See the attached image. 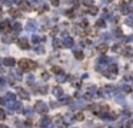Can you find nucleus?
<instances>
[{"label":"nucleus","instance_id":"f03ea898","mask_svg":"<svg viewBox=\"0 0 133 128\" xmlns=\"http://www.w3.org/2000/svg\"><path fill=\"white\" fill-rule=\"evenodd\" d=\"M34 108H36L37 113H43V114H46V113H47V107H46V104L42 103V101H37L36 105H34Z\"/></svg>","mask_w":133,"mask_h":128},{"label":"nucleus","instance_id":"f257e3e1","mask_svg":"<svg viewBox=\"0 0 133 128\" xmlns=\"http://www.w3.org/2000/svg\"><path fill=\"white\" fill-rule=\"evenodd\" d=\"M19 67L22 68V70H33V68H36V64H34L33 61H30V60L23 58V60L19 61Z\"/></svg>","mask_w":133,"mask_h":128},{"label":"nucleus","instance_id":"393cba45","mask_svg":"<svg viewBox=\"0 0 133 128\" xmlns=\"http://www.w3.org/2000/svg\"><path fill=\"white\" fill-rule=\"evenodd\" d=\"M119 50H120V46H119V44H115V46H113V51H119Z\"/></svg>","mask_w":133,"mask_h":128},{"label":"nucleus","instance_id":"4be33fe9","mask_svg":"<svg viewBox=\"0 0 133 128\" xmlns=\"http://www.w3.org/2000/svg\"><path fill=\"white\" fill-rule=\"evenodd\" d=\"M96 26H97V27H105V21H103V20H97Z\"/></svg>","mask_w":133,"mask_h":128},{"label":"nucleus","instance_id":"9d476101","mask_svg":"<svg viewBox=\"0 0 133 128\" xmlns=\"http://www.w3.org/2000/svg\"><path fill=\"white\" fill-rule=\"evenodd\" d=\"M83 118H84L83 113H77L76 115H74V120H76V121H83Z\"/></svg>","mask_w":133,"mask_h":128},{"label":"nucleus","instance_id":"bb28decb","mask_svg":"<svg viewBox=\"0 0 133 128\" xmlns=\"http://www.w3.org/2000/svg\"><path fill=\"white\" fill-rule=\"evenodd\" d=\"M36 53H39V54H40V53H44V49L43 47H39V49L36 50Z\"/></svg>","mask_w":133,"mask_h":128},{"label":"nucleus","instance_id":"2eb2a0df","mask_svg":"<svg viewBox=\"0 0 133 128\" xmlns=\"http://www.w3.org/2000/svg\"><path fill=\"white\" fill-rule=\"evenodd\" d=\"M123 54L126 56V57H130V56H133V51H132L130 49H126V50H124V53H123Z\"/></svg>","mask_w":133,"mask_h":128},{"label":"nucleus","instance_id":"a211bd4d","mask_svg":"<svg viewBox=\"0 0 133 128\" xmlns=\"http://www.w3.org/2000/svg\"><path fill=\"white\" fill-rule=\"evenodd\" d=\"M10 14L14 16V17H20V13H19L17 10H10Z\"/></svg>","mask_w":133,"mask_h":128},{"label":"nucleus","instance_id":"0eeeda50","mask_svg":"<svg viewBox=\"0 0 133 128\" xmlns=\"http://www.w3.org/2000/svg\"><path fill=\"white\" fill-rule=\"evenodd\" d=\"M17 93H19V95H20L22 98H25V100H26V98H29V94H27V93H26L23 88H19Z\"/></svg>","mask_w":133,"mask_h":128},{"label":"nucleus","instance_id":"aec40b11","mask_svg":"<svg viewBox=\"0 0 133 128\" xmlns=\"http://www.w3.org/2000/svg\"><path fill=\"white\" fill-rule=\"evenodd\" d=\"M13 29H14V31L17 33V31H20V30H22V26H20V24L17 23V24H14V26H13Z\"/></svg>","mask_w":133,"mask_h":128},{"label":"nucleus","instance_id":"412c9836","mask_svg":"<svg viewBox=\"0 0 133 128\" xmlns=\"http://www.w3.org/2000/svg\"><path fill=\"white\" fill-rule=\"evenodd\" d=\"M83 4H84V6H92L93 0H83Z\"/></svg>","mask_w":133,"mask_h":128},{"label":"nucleus","instance_id":"c85d7f7f","mask_svg":"<svg viewBox=\"0 0 133 128\" xmlns=\"http://www.w3.org/2000/svg\"><path fill=\"white\" fill-rule=\"evenodd\" d=\"M124 91H126V93H130V91H132V87H129V85H126V87H124Z\"/></svg>","mask_w":133,"mask_h":128},{"label":"nucleus","instance_id":"f704fd0d","mask_svg":"<svg viewBox=\"0 0 133 128\" xmlns=\"http://www.w3.org/2000/svg\"><path fill=\"white\" fill-rule=\"evenodd\" d=\"M129 127H133V121H130V122H129Z\"/></svg>","mask_w":133,"mask_h":128},{"label":"nucleus","instance_id":"4468645a","mask_svg":"<svg viewBox=\"0 0 133 128\" xmlns=\"http://www.w3.org/2000/svg\"><path fill=\"white\" fill-rule=\"evenodd\" d=\"M74 57L76 58H83V53L79 51V50H76V51H74Z\"/></svg>","mask_w":133,"mask_h":128},{"label":"nucleus","instance_id":"6e6552de","mask_svg":"<svg viewBox=\"0 0 133 128\" xmlns=\"http://www.w3.org/2000/svg\"><path fill=\"white\" fill-rule=\"evenodd\" d=\"M97 51H100L102 54L106 53L107 51V46H106V44H100V46H97Z\"/></svg>","mask_w":133,"mask_h":128},{"label":"nucleus","instance_id":"f3484780","mask_svg":"<svg viewBox=\"0 0 133 128\" xmlns=\"http://www.w3.org/2000/svg\"><path fill=\"white\" fill-rule=\"evenodd\" d=\"M50 124V118H43V121H40V125H49Z\"/></svg>","mask_w":133,"mask_h":128},{"label":"nucleus","instance_id":"20e7f679","mask_svg":"<svg viewBox=\"0 0 133 128\" xmlns=\"http://www.w3.org/2000/svg\"><path fill=\"white\" fill-rule=\"evenodd\" d=\"M19 46L22 47V49H25V50L30 47V46H29V43H27V40H26V39H20V40H19Z\"/></svg>","mask_w":133,"mask_h":128},{"label":"nucleus","instance_id":"2f4dec72","mask_svg":"<svg viewBox=\"0 0 133 128\" xmlns=\"http://www.w3.org/2000/svg\"><path fill=\"white\" fill-rule=\"evenodd\" d=\"M84 98H86V100H92V95H90V94H86V95H84Z\"/></svg>","mask_w":133,"mask_h":128},{"label":"nucleus","instance_id":"a878e982","mask_svg":"<svg viewBox=\"0 0 133 128\" xmlns=\"http://www.w3.org/2000/svg\"><path fill=\"white\" fill-rule=\"evenodd\" d=\"M53 46H54V47H60V43L57 41V40H53Z\"/></svg>","mask_w":133,"mask_h":128},{"label":"nucleus","instance_id":"1a4fd4ad","mask_svg":"<svg viewBox=\"0 0 133 128\" xmlns=\"http://www.w3.org/2000/svg\"><path fill=\"white\" fill-rule=\"evenodd\" d=\"M120 10H122V13H129V7H127V4H124V3H122L120 4Z\"/></svg>","mask_w":133,"mask_h":128},{"label":"nucleus","instance_id":"9b49d317","mask_svg":"<svg viewBox=\"0 0 133 128\" xmlns=\"http://www.w3.org/2000/svg\"><path fill=\"white\" fill-rule=\"evenodd\" d=\"M52 71H53V73H56V74H63V70H62V68H60V67H56V66H54V67H52Z\"/></svg>","mask_w":133,"mask_h":128},{"label":"nucleus","instance_id":"473e14b6","mask_svg":"<svg viewBox=\"0 0 133 128\" xmlns=\"http://www.w3.org/2000/svg\"><path fill=\"white\" fill-rule=\"evenodd\" d=\"M115 33H116V34H118V36H120V34H122V31H120V30H119V29H116V30H115Z\"/></svg>","mask_w":133,"mask_h":128},{"label":"nucleus","instance_id":"cd10ccee","mask_svg":"<svg viewBox=\"0 0 133 128\" xmlns=\"http://www.w3.org/2000/svg\"><path fill=\"white\" fill-rule=\"evenodd\" d=\"M42 78H43V80H49V74H47V73H43V76H42Z\"/></svg>","mask_w":133,"mask_h":128},{"label":"nucleus","instance_id":"423d86ee","mask_svg":"<svg viewBox=\"0 0 133 128\" xmlns=\"http://www.w3.org/2000/svg\"><path fill=\"white\" fill-rule=\"evenodd\" d=\"M19 7L22 10H32V6H29V3H26V2H22V3L19 4Z\"/></svg>","mask_w":133,"mask_h":128},{"label":"nucleus","instance_id":"7ed1b4c3","mask_svg":"<svg viewBox=\"0 0 133 128\" xmlns=\"http://www.w3.org/2000/svg\"><path fill=\"white\" fill-rule=\"evenodd\" d=\"M0 30L3 31V33H6V31H10V24L7 23V21H3V23L0 24Z\"/></svg>","mask_w":133,"mask_h":128},{"label":"nucleus","instance_id":"dca6fc26","mask_svg":"<svg viewBox=\"0 0 133 128\" xmlns=\"http://www.w3.org/2000/svg\"><path fill=\"white\" fill-rule=\"evenodd\" d=\"M53 93H54L56 95H62V88H60V87H56V88L53 90Z\"/></svg>","mask_w":133,"mask_h":128},{"label":"nucleus","instance_id":"b1692460","mask_svg":"<svg viewBox=\"0 0 133 128\" xmlns=\"http://www.w3.org/2000/svg\"><path fill=\"white\" fill-rule=\"evenodd\" d=\"M89 12L92 13V14H96V13H97V7H90Z\"/></svg>","mask_w":133,"mask_h":128},{"label":"nucleus","instance_id":"7c9ffc66","mask_svg":"<svg viewBox=\"0 0 133 128\" xmlns=\"http://www.w3.org/2000/svg\"><path fill=\"white\" fill-rule=\"evenodd\" d=\"M52 4L53 6H57L59 4V0H52Z\"/></svg>","mask_w":133,"mask_h":128},{"label":"nucleus","instance_id":"ddd939ff","mask_svg":"<svg viewBox=\"0 0 133 128\" xmlns=\"http://www.w3.org/2000/svg\"><path fill=\"white\" fill-rule=\"evenodd\" d=\"M32 41H33L34 44H37V43H40V41H43V39H40V37H37V36H34L33 39H32Z\"/></svg>","mask_w":133,"mask_h":128},{"label":"nucleus","instance_id":"72a5a7b5","mask_svg":"<svg viewBox=\"0 0 133 128\" xmlns=\"http://www.w3.org/2000/svg\"><path fill=\"white\" fill-rule=\"evenodd\" d=\"M57 31H59V30H57V29L54 27V29H53V30H52V34H56V33H57Z\"/></svg>","mask_w":133,"mask_h":128},{"label":"nucleus","instance_id":"6ab92c4d","mask_svg":"<svg viewBox=\"0 0 133 128\" xmlns=\"http://www.w3.org/2000/svg\"><path fill=\"white\" fill-rule=\"evenodd\" d=\"M60 120H62V115H57V117H54L53 122H54V124H60Z\"/></svg>","mask_w":133,"mask_h":128},{"label":"nucleus","instance_id":"f8f14e48","mask_svg":"<svg viewBox=\"0 0 133 128\" xmlns=\"http://www.w3.org/2000/svg\"><path fill=\"white\" fill-rule=\"evenodd\" d=\"M63 44H65V47H72V46H73V40H72V39H66V41L63 43Z\"/></svg>","mask_w":133,"mask_h":128},{"label":"nucleus","instance_id":"c756f323","mask_svg":"<svg viewBox=\"0 0 133 128\" xmlns=\"http://www.w3.org/2000/svg\"><path fill=\"white\" fill-rule=\"evenodd\" d=\"M57 80H59V81H65V80H66V76H65V77H63V76H59V77H57Z\"/></svg>","mask_w":133,"mask_h":128},{"label":"nucleus","instance_id":"39448f33","mask_svg":"<svg viewBox=\"0 0 133 128\" xmlns=\"http://www.w3.org/2000/svg\"><path fill=\"white\" fill-rule=\"evenodd\" d=\"M14 63L16 61L13 60V58H4V66H7V67H13Z\"/></svg>","mask_w":133,"mask_h":128},{"label":"nucleus","instance_id":"5701e85b","mask_svg":"<svg viewBox=\"0 0 133 128\" xmlns=\"http://www.w3.org/2000/svg\"><path fill=\"white\" fill-rule=\"evenodd\" d=\"M4 117H6V113H4V110H3V108H0V118L3 120Z\"/></svg>","mask_w":133,"mask_h":128}]
</instances>
